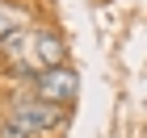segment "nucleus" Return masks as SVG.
Listing matches in <instances>:
<instances>
[{
	"label": "nucleus",
	"mask_w": 147,
	"mask_h": 138,
	"mask_svg": "<svg viewBox=\"0 0 147 138\" xmlns=\"http://www.w3.org/2000/svg\"><path fill=\"white\" fill-rule=\"evenodd\" d=\"M59 117H63V109H59V105L38 101V96H17V101L9 105V121H13V126H21L30 138L46 134V130H55Z\"/></svg>",
	"instance_id": "obj_1"
},
{
	"label": "nucleus",
	"mask_w": 147,
	"mask_h": 138,
	"mask_svg": "<svg viewBox=\"0 0 147 138\" xmlns=\"http://www.w3.org/2000/svg\"><path fill=\"white\" fill-rule=\"evenodd\" d=\"M76 92H80V80H76L71 67H46L34 80V96L46 101V105H67Z\"/></svg>",
	"instance_id": "obj_2"
},
{
	"label": "nucleus",
	"mask_w": 147,
	"mask_h": 138,
	"mask_svg": "<svg viewBox=\"0 0 147 138\" xmlns=\"http://www.w3.org/2000/svg\"><path fill=\"white\" fill-rule=\"evenodd\" d=\"M34 59L38 67H63V59H67V46L59 42V34H51V29H38L34 34Z\"/></svg>",
	"instance_id": "obj_3"
},
{
	"label": "nucleus",
	"mask_w": 147,
	"mask_h": 138,
	"mask_svg": "<svg viewBox=\"0 0 147 138\" xmlns=\"http://www.w3.org/2000/svg\"><path fill=\"white\" fill-rule=\"evenodd\" d=\"M25 25V9H17V4H0V42L9 34H17Z\"/></svg>",
	"instance_id": "obj_4"
}]
</instances>
